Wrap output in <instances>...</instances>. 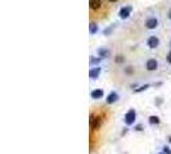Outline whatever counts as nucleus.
I'll return each mask as SVG.
<instances>
[{
  "mask_svg": "<svg viewBox=\"0 0 171 154\" xmlns=\"http://www.w3.org/2000/svg\"><path fill=\"white\" fill-rule=\"evenodd\" d=\"M135 117H136V112L134 109L127 110V113L125 114V123L126 125H133L135 122Z\"/></svg>",
  "mask_w": 171,
  "mask_h": 154,
  "instance_id": "nucleus-1",
  "label": "nucleus"
},
{
  "mask_svg": "<svg viewBox=\"0 0 171 154\" xmlns=\"http://www.w3.org/2000/svg\"><path fill=\"white\" fill-rule=\"evenodd\" d=\"M158 26V20L156 17H149L148 20L145 21V27L148 30H155Z\"/></svg>",
  "mask_w": 171,
  "mask_h": 154,
  "instance_id": "nucleus-2",
  "label": "nucleus"
},
{
  "mask_svg": "<svg viewBox=\"0 0 171 154\" xmlns=\"http://www.w3.org/2000/svg\"><path fill=\"white\" fill-rule=\"evenodd\" d=\"M145 68L148 71H156L158 68V62L155 58L148 59V60H147V63H145Z\"/></svg>",
  "mask_w": 171,
  "mask_h": 154,
  "instance_id": "nucleus-3",
  "label": "nucleus"
},
{
  "mask_svg": "<svg viewBox=\"0 0 171 154\" xmlns=\"http://www.w3.org/2000/svg\"><path fill=\"white\" fill-rule=\"evenodd\" d=\"M131 12H133V8L130 7H124V8H121L120 9V17L122 18V20H126V18H129L130 14H131Z\"/></svg>",
  "mask_w": 171,
  "mask_h": 154,
  "instance_id": "nucleus-4",
  "label": "nucleus"
},
{
  "mask_svg": "<svg viewBox=\"0 0 171 154\" xmlns=\"http://www.w3.org/2000/svg\"><path fill=\"white\" fill-rule=\"evenodd\" d=\"M147 44L151 49H156L158 45H160V39L157 38V36H149L148 41H147Z\"/></svg>",
  "mask_w": 171,
  "mask_h": 154,
  "instance_id": "nucleus-5",
  "label": "nucleus"
},
{
  "mask_svg": "<svg viewBox=\"0 0 171 154\" xmlns=\"http://www.w3.org/2000/svg\"><path fill=\"white\" fill-rule=\"evenodd\" d=\"M90 95H91L93 99H100V98H103V95H104V92H103V90H100V89H96V90L91 91Z\"/></svg>",
  "mask_w": 171,
  "mask_h": 154,
  "instance_id": "nucleus-6",
  "label": "nucleus"
},
{
  "mask_svg": "<svg viewBox=\"0 0 171 154\" xmlns=\"http://www.w3.org/2000/svg\"><path fill=\"white\" fill-rule=\"evenodd\" d=\"M89 5H90V8L91 9H99L100 8V5H102V0H90L89 2Z\"/></svg>",
  "mask_w": 171,
  "mask_h": 154,
  "instance_id": "nucleus-7",
  "label": "nucleus"
},
{
  "mask_svg": "<svg viewBox=\"0 0 171 154\" xmlns=\"http://www.w3.org/2000/svg\"><path fill=\"white\" fill-rule=\"evenodd\" d=\"M117 99H118V95L116 94V92H111V94L108 95V98L106 99V102H107V104H112L115 102H117Z\"/></svg>",
  "mask_w": 171,
  "mask_h": 154,
  "instance_id": "nucleus-8",
  "label": "nucleus"
},
{
  "mask_svg": "<svg viewBox=\"0 0 171 154\" xmlns=\"http://www.w3.org/2000/svg\"><path fill=\"white\" fill-rule=\"evenodd\" d=\"M99 73H100V68H99V67H96V68L90 70L89 76H90V78H98V76H99Z\"/></svg>",
  "mask_w": 171,
  "mask_h": 154,
  "instance_id": "nucleus-9",
  "label": "nucleus"
},
{
  "mask_svg": "<svg viewBox=\"0 0 171 154\" xmlns=\"http://www.w3.org/2000/svg\"><path fill=\"white\" fill-rule=\"evenodd\" d=\"M98 54H99L100 58H107L109 52L107 50V49H99V50H98Z\"/></svg>",
  "mask_w": 171,
  "mask_h": 154,
  "instance_id": "nucleus-10",
  "label": "nucleus"
},
{
  "mask_svg": "<svg viewBox=\"0 0 171 154\" xmlns=\"http://www.w3.org/2000/svg\"><path fill=\"white\" fill-rule=\"evenodd\" d=\"M149 123L151 125H158L160 123V118L157 116H151L149 117Z\"/></svg>",
  "mask_w": 171,
  "mask_h": 154,
  "instance_id": "nucleus-11",
  "label": "nucleus"
},
{
  "mask_svg": "<svg viewBox=\"0 0 171 154\" xmlns=\"http://www.w3.org/2000/svg\"><path fill=\"white\" fill-rule=\"evenodd\" d=\"M89 31H90V34H95L96 31H98L96 23H93V22H91V23H90V27H89Z\"/></svg>",
  "mask_w": 171,
  "mask_h": 154,
  "instance_id": "nucleus-12",
  "label": "nucleus"
},
{
  "mask_svg": "<svg viewBox=\"0 0 171 154\" xmlns=\"http://www.w3.org/2000/svg\"><path fill=\"white\" fill-rule=\"evenodd\" d=\"M125 59H124V57H122V55H117V57H116V62H117V63H121V62H124Z\"/></svg>",
  "mask_w": 171,
  "mask_h": 154,
  "instance_id": "nucleus-13",
  "label": "nucleus"
},
{
  "mask_svg": "<svg viewBox=\"0 0 171 154\" xmlns=\"http://www.w3.org/2000/svg\"><path fill=\"white\" fill-rule=\"evenodd\" d=\"M167 62H169V63L171 64V52L167 54Z\"/></svg>",
  "mask_w": 171,
  "mask_h": 154,
  "instance_id": "nucleus-14",
  "label": "nucleus"
},
{
  "mask_svg": "<svg viewBox=\"0 0 171 154\" xmlns=\"http://www.w3.org/2000/svg\"><path fill=\"white\" fill-rule=\"evenodd\" d=\"M163 152H166V154H171V152L169 150V148H167V146H166V148H165V150H163Z\"/></svg>",
  "mask_w": 171,
  "mask_h": 154,
  "instance_id": "nucleus-15",
  "label": "nucleus"
},
{
  "mask_svg": "<svg viewBox=\"0 0 171 154\" xmlns=\"http://www.w3.org/2000/svg\"><path fill=\"white\" fill-rule=\"evenodd\" d=\"M131 72H133L131 68H126V73H131Z\"/></svg>",
  "mask_w": 171,
  "mask_h": 154,
  "instance_id": "nucleus-16",
  "label": "nucleus"
},
{
  "mask_svg": "<svg viewBox=\"0 0 171 154\" xmlns=\"http://www.w3.org/2000/svg\"><path fill=\"white\" fill-rule=\"evenodd\" d=\"M167 17H169V20H171V9L169 10V13H167Z\"/></svg>",
  "mask_w": 171,
  "mask_h": 154,
  "instance_id": "nucleus-17",
  "label": "nucleus"
},
{
  "mask_svg": "<svg viewBox=\"0 0 171 154\" xmlns=\"http://www.w3.org/2000/svg\"><path fill=\"white\" fill-rule=\"evenodd\" d=\"M108 2H111V3H116V2H117V0H108Z\"/></svg>",
  "mask_w": 171,
  "mask_h": 154,
  "instance_id": "nucleus-18",
  "label": "nucleus"
},
{
  "mask_svg": "<svg viewBox=\"0 0 171 154\" xmlns=\"http://www.w3.org/2000/svg\"><path fill=\"white\" fill-rule=\"evenodd\" d=\"M170 45H171V44H170Z\"/></svg>",
  "mask_w": 171,
  "mask_h": 154,
  "instance_id": "nucleus-19",
  "label": "nucleus"
}]
</instances>
